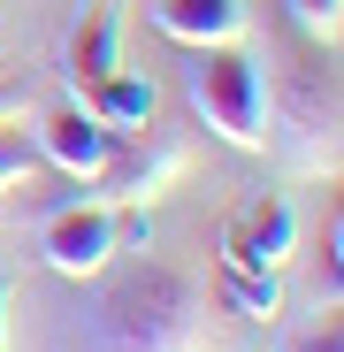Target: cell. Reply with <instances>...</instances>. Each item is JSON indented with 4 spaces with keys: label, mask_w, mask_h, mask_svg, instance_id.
<instances>
[{
    "label": "cell",
    "mask_w": 344,
    "mask_h": 352,
    "mask_svg": "<svg viewBox=\"0 0 344 352\" xmlns=\"http://www.w3.org/2000/svg\"><path fill=\"white\" fill-rule=\"evenodd\" d=\"M62 352H214L207 291L168 261H138L115 276L100 268L84 307L62 322Z\"/></svg>",
    "instance_id": "cell-1"
},
{
    "label": "cell",
    "mask_w": 344,
    "mask_h": 352,
    "mask_svg": "<svg viewBox=\"0 0 344 352\" xmlns=\"http://www.w3.org/2000/svg\"><path fill=\"white\" fill-rule=\"evenodd\" d=\"M184 92L199 107V123L238 146V153H268V77L260 62L229 38V46H192V69H184Z\"/></svg>",
    "instance_id": "cell-2"
},
{
    "label": "cell",
    "mask_w": 344,
    "mask_h": 352,
    "mask_svg": "<svg viewBox=\"0 0 344 352\" xmlns=\"http://www.w3.org/2000/svg\"><path fill=\"white\" fill-rule=\"evenodd\" d=\"M268 146L299 176H336V69L299 62L291 85L268 100Z\"/></svg>",
    "instance_id": "cell-3"
},
{
    "label": "cell",
    "mask_w": 344,
    "mask_h": 352,
    "mask_svg": "<svg viewBox=\"0 0 344 352\" xmlns=\"http://www.w3.org/2000/svg\"><path fill=\"white\" fill-rule=\"evenodd\" d=\"M38 253H46L54 276H69V283H92L100 268H115V214H107V199L54 207L46 230H38Z\"/></svg>",
    "instance_id": "cell-4"
},
{
    "label": "cell",
    "mask_w": 344,
    "mask_h": 352,
    "mask_svg": "<svg viewBox=\"0 0 344 352\" xmlns=\"http://www.w3.org/2000/svg\"><path fill=\"white\" fill-rule=\"evenodd\" d=\"M291 245H299V222H291V207H283L275 192H260V199H245V207H238V222L222 230V268L275 276L283 261H291Z\"/></svg>",
    "instance_id": "cell-5"
},
{
    "label": "cell",
    "mask_w": 344,
    "mask_h": 352,
    "mask_svg": "<svg viewBox=\"0 0 344 352\" xmlns=\"http://www.w3.org/2000/svg\"><path fill=\"white\" fill-rule=\"evenodd\" d=\"M31 146H38V161L69 168L77 184H92V176H100L115 153H123V138H115L100 115H84V107H54L46 123H38V138H31Z\"/></svg>",
    "instance_id": "cell-6"
},
{
    "label": "cell",
    "mask_w": 344,
    "mask_h": 352,
    "mask_svg": "<svg viewBox=\"0 0 344 352\" xmlns=\"http://www.w3.org/2000/svg\"><path fill=\"white\" fill-rule=\"evenodd\" d=\"M69 85H100L107 69H123V0H84V16L69 31V54H62Z\"/></svg>",
    "instance_id": "cell-7"
},
{
    "label": "cell",
    "mask_w": 344,
    "mask_h": 352,
    "mask_svg": "<svg viewBox=\"0 0 344 352\" xmlns=\"http://www.w3.org/2000/svg\"><path fill=\"white\" fill-rule=\"evenodd\" d=\"M153 31L176 46H229L245 38V0H153Z\"/></svg>",
    "instance_id": "cell-8"
},
{
    "label": "cell",
    "mask_w": 344,
    "mask_h": 352,
    "mask_svg": "<svg viewBox=\"0 0 344 352\" xmlns=\"http://www.w3.org/2000/svg\"><path fill=\"white\" fill-rule=\"evenodd\" d=\"M176 176H184V153L176 146H153V153H138V161H123V153H115L100 176H92V199H107V207H123V199H153L161 184H176Z\"/></svg>",
    "instance_id": "cell-9"
},
{
    "label": "cell",
    "mask_w": 344,
    "mask_h": 352,
    "mask_svg": "<svg viewBox=\"0 0 344 352\" xmlns=\"http://www.w3.org/2000/svg\"><path fill=\"white\" fill-rule=\"evenodd\" d=\"M77 107H84V115H100L115 138H130V131H146V123H153V85H146L138 69H107L100 85H84V92H77Z\"/></svg>",
    "instance_id": "cell-10"
},
{
    "label": "cell",
    "mask_w": 344,
    "mask_h": 352,
    "mask_svg": "<svg viewBox=\"0 0 344 352\" xmlns=\"http://www.w3.org/2000/svg\"><path fill=\"white\" fill-rule=\"evenodd\" d=\"M222 307L238 322H283V268L253 276V268H222Z\"/></svg>",
    "instance_id": "cell-11"
},
{
    "label": "cell",
    "mask_w": 344,
    "mask_h": 352,
    "mask_svg": "<svg viewBox=\"0 0 344 352\" xmlns=\"http://www.w3.org/2000/svg\"><path fill=\"white\" fill-rule=\"evenodd\" d=\"M31 176H38V146L8 123V131H0V199H8V192H31Z\"/></svg>",
    "instance_id": "cell-12"
},
{
    "label": "cell",
    "mask_w": 344,
    "mask_h": 352,
    "mask_svg": "<svg viewBox=\"0 0 344 352\" xmlns=\"http://www.w3.org/2000/svg\"><path fill=\"white\" fill-rule=\"evenodd\" d=\"M283 8H291L299 31H314V38L336 46V31H344V0H283Z\"/></svg>",
    "instance_id": "cell-13"
},
{
    "label": "cell",
    "mask_w": 344,
    "mask_h": 352,
    "mask_svg": "<svg viewBox=\"0 0 344 352\" xmlns=\"http://www.w3.org/2000/svg\"><path fill=\"white\" fill-rule=\"evenodd\" d=\"M291 352H344V329H336V307H329V314H321L314 329H299V344H291Z\"/></svg>",
    "instance_id": "cell-14"
},
{
    "label": "cell",
    "mask_w": 344,
    "mask_h": 352,
    "mask_svg": "<svg viewBox=\"0 0 344 352\" xmlns=\"http://www.w3.org/2000/svg\"><path fill=\"white\" fill-rule=\"evenodd\" d=\"M23 107H31V92H23V85H0V131L23 123Z\"/></svg>",
    "instance_id": "cell-15"
},
{
    "label": "cell",
    "mask_w": 344,
    "mask_h": 352,
    "mask_svg": "<svg viewBox=\"0 0 344 352\" xmlns=\"http://www.w3.org/2000/svg\"><path fill=\"white\" fill-rule=\"evenodd\" d=\"M0 352H8V283H0Z\"/></svg>",
    "instance_id": "cell-16"
}]
</instances>
